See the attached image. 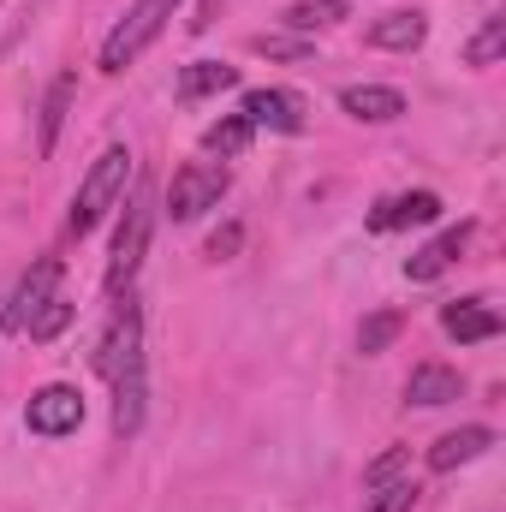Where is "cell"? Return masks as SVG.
Returning <instances> with one entry per match:
<instances>
[{"instance_id":"12","label":"cell","mask_w":506,"mask_h":512,"mask_svg":"<svg viewBox=\"0 0 506 512\" xmlns=\"http://www.w3.org/2000/svg\"><path fill=\"white\" fill-rule=\"evenodd\" d=\"M340 108H346L352 120L387 126V120H399V114H405V96H399L393 84H346V90H340Z\"/></svg>"},{"instance_id":"6","label":"cell","mask_w":506,"mask_h":512,"mask_svg":"<svg viewBox=\"0 0 506 512\" xmlns=\"http://www.w3.org/2000/svg\"><path fill=\"white\" fill-rule=\"evenodd\" d=\"M239 120L251 131H304V96H292V90H245V102H239Z\"/></svg>"},{"instance_id":"24","label":"cell","mask_w":506,"mask_h":512,"mask_svg":"<svg viewBox=\"0 0 506 512\" xmlns=\"http://www.w3.org/2000/svg\"><path fill=\"white\" fill-rule=\"evenodd\" d=\"M405 465H411V447H387L381 459H370V465H364V489H381V483L405 477Z\"/></svg>"},{"instance_id":"2","label":"cell","mask_w":506,"mask_h":512,"mask_svg":"<svg viewBox=\"0 0 506 512\" xmlns=\"http://www.w3.org/2000/svg\"><path fill=\"white\" fill-rule=\"evenodd\" d=\"M149 221H155V185L137 179V185H131V203H126V221H120V233H114V262H108V292H114V298L131 292V280H137V268H143Z\"/></svg>"},{"instance_id":"14","label":"cell","mask_w":506,"mask_h":512,"mask_svg":"<svg viewBox=\"0 0 506 512\" xmlns=\"http://www.w3.org/2000/svg\"><path fill=\"white\" fill-rule=\"evenodd\" d=\"M465 239H471V221H459V227H447L441 239H429L417 256H405V280H435L453 256L465 251Z\"/></svg>"},{"instance_id":"4","label":"cell","mask_w":506,"mask_h":512,"mask_svg":"<svg viewBox=\"0 0 506 512\" xmlns=\"http://www.w3.org/2000/svg\"><path fill=\"white\" fill-rule=\"evenodd\" d=\"M227 185H233V173H227L221 161H191V167H179L173 185H167V215H173V221H197L203 209H215V203L227 197Z\"/></svg>"},{"instance_id":"5","label":"cell","mask_w":506,"mask_h":512,"mask_svg":"<svg viewBox=\"0 0 506 512\" xmlns=\"http://www.w3.org/2000/svg\"><path fill=\"white\" fill-rule=\"evenodd\" d=\"M24 423H30V435H72L84 423V393L66 382H48L42 393H30Z\"/></svg>"},{"instance_id":"22","label":"cell","mask_w":506,"mask_h":512,"mask_svg":"<svg viewBox=\"0 0 506 512\" xmlns=\"http://www.w3.org/2000/svg\"><path fill=\"white\" fill-rule=\"evenodd\" d=\"M501 48H506V18H489V24L471 36L465 60H471V66H495V60H501Z\"/></svg>"},{"instance_id":"9","label":"cell","mask_w":506,"mask_h":512,"mask_svg":"<svg viewBox=\"0 0 506 512\" xmlns=\"http://www.w3.org/2000/svg\"><path fill=\"white\" fill-rule=\"evenodd\" d=\"M441 328H447L459 346H477V340H495V334H501V310L483 304V298H459V304L441 310Z\"/></svg>"},{"instance_id":"7","label":"cell","mask_w":506,"mask_h":512,"mask_svg":"<svg viewBox=\"0 0 506 512\" xmlns=\"http://www.w3.org/2000/svg\"><path fill=\"white\" fill-rule=\"evenodd\" d=\"M108 382H114V435H137L143 429V346L108 370Z\"/></svg>"},{"instance_id":"20","label":"cell","mask_w":506,"mask_h":512,"mask_svg":"<svg viewBox=\"0 0 506 512\" xmlns=\"http://www.w3.org/2000/svg\"><path fill=\"white\" fill-rule=\"evenodd\" d=\"M66 322H72V298H48V304H42V310H36L30 322H24V334H30L36 346H48V340H54V334H60Z\"/></svg>"},{"instance_id":"25","label":"cell","mask_w":506,"mask_h":512,"mask_svg":"<svg viewBox=\"0 0 506 512\" xmlns=\"http://www.w3.org/2000/svg\"><path fill=\"white\" fill-rule=\"evenodd\" d=\"M239 239H245L239 227H221V233L209 239V256H215V262H221V256H233V251H239Z\"/></svg>"},{"instance_id":"16","label":"cell","mask_w":506,"mask_h":512,"mask_svg":"<svg viewBox=\"0 0 506 512\" xmlns=\"http://www.w3.org/2000/svg\"><path fill=\"white\" fill-rule=\"evenodd\" d=\"M423 36H429V18H423V12H387V18L370 24V42H376V48H393V54L423 48Z\"/></svg>"},{"instance_id":"8","label":"cell","mask_w":506,"mask_h":512,"mask_svg":"<svg viewBox=\"0 0 506 512\" xmlns=\"http://www.w3.org/2000/svg\"><path fill=\"white\" fill-rule=\"evenodd\" d=\"M441 221V197L435 191H405V197H387L370 209V233H399V227H429Z\"/></svg>"},{"instance_id":"23","label":"cell","mask_w":506,"mask_h":512,"mask_svg":"<svg viewBox=\"0 0 506 512\" xmlns=\"http://www.w3.org/2000/svg\"><path fill=\"white\" fill-rule=\"evenodd\" d=\"M411 507H417V483L411 477H393V483L370 489V507L364 512H411Z\"/></svg>"},{"instance_id":"10","label":"cell","mask_w":506,"mask_h":512,"mask_svg":"<svg viewBox=\"0 0 506 512\" xmlns=\"http://www.w3.org/2000/svg\"><path fill=\"white\" fill-rule=\"evenodd\" d=\"M54 286H60V256H42V262L18 280V292H12V316H6V322H12V328H24L48 298H60Z\"/></svg>"},{"instance_id":"3","label":"cell","mask_w":506,"mask_h":512,"mask_svg":"<svg viewBox=\"0 0 506 512\" xmlns=\"http://www.w3.org/2000/svg\"><path fill=\"white\" fill-rule=\"evenodd\" d=\"M173 6H179V0H137L126 18L114 24V36L102 42V72H126L131 60H137V54H143V48L167 30Z\"/></svg>"},{"instance_id":"19","label":"cell","mask_w":506,"mask_h":512,"mask_svg":"<svg viewBox=\"0 0 506 512\" xmlns=\"http://www.w3.org/2000/svg\"><path fill=\"white\" fill-rule=\"evenodd\" d=\"M399 328H405V316H399V310H376V316H364V328H358V352H364V358L387 352V346L399 340Z\"/></svg>"},{"instance_id":"15","label":"cell","mask_w":506,"mask_h":512,"mask_svg":"<svg viewBox=\"0 0 506 512\" xmlns=\"http://www.w3.org/2000/svg\"><path fill=\"white\" fill-rule=\"evenodd\" d=\"M233 84H239V66H227V60H191L179 72V102H203V96H221Z\"/></svg>"},{"instance_id":"21","label":"cell","mask_w":506,"mask_h":512,"mask_svg":"<svg viewBox=\"0 0 506 512\" xmlns=\"http://www.w3.org/2000/svg\"><path fill=\"white\" fill-rule=\"evenodd\" d=\"M245 143H251V126H245L239 114H227L221 126H209V131H203V149H209V155H221V161H227V155H239Z\"/></svg>"},{"instance_id":"1","label":"cell","mask_w":506,"mask_h":512,"mask_svg":"<svg viewBox=\"0 0 506 512\" xmlns=\"http://www.w3.org/2000/svg\"><path fill=\"white\" fill-rule=\"evenodd\" d=\"M126 179H131V149L126 143H114V149H102V155L90 161V173H84V185H78V197H72V233H78V239L102 227V215L126 197Z\"/></svg>"},{"instance_id":"17","label":"cell","mask_w":506,"mask_h":512,"mask_svg":"<svg viewBox=\"0 0 506 512\" xmlns=\"http://www.w3.org/2000/svg\"><path fill=\"white\" fill-rule=\"evenodd\" d=\"M72 90H78V78L60 72V78L48 84V96H42V131H36L42 155H54V143H60V126H66V114H72Z\"/></svg>"},{"instance_id":"18","label":"cell","mask_w":506,"mask_h":512,"mask_svg":"<svg viewBox=\"0 0 506 512\" xmlns=\"http://www.w3.org/2000/svg\"><path fill=\"white\" fill-rule=\"evenodd\" d=\"M346 18V0H298L286 6V30H328Z\"/></svg>"},{"instance_id":"11","label":"cell","mask_w":506,"mask_h":512,"mask_svg":"<svg viewBox=\"0 0 506 512\" xmlns=\"http://www.w3.org/2000/svg\"><path fill=\"white\" fill-rule=\"evenodd\" d=\"M489 447H495V429H483V423H465V429H453V435H441V441L429 447V471H459V465L483 459Z\"/></svg>"},{"instance_id":"13","label":"cell","mask_w":506,"mask_h":512,"mask_svg":"<svg viewBox=\"0 0 506 512\" xmlns=\"http://www.w3.org/2000/svg\"><path fill=\"white\" fill-rule=\"evenodd\" d=\"M459 393H465V376L447 370V364H417L411 382H405V399L411 405H453Z\"/></svg>"}]
</instances>
